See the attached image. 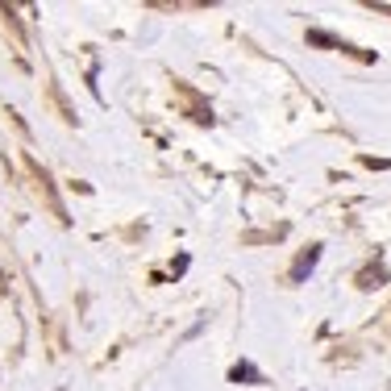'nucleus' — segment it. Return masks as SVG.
<instances>
[{"instance_id": "1", "label": "nucleus", "mask_w": 391, "mask_h": 391, "mask_svg": "<svg viewBox=\"0 0 391 391\" xmlns=\"http://www.w3.org/2000/svg\"><path fill=\"white\" fill-rule=\"evenodd\" d=\"M317 258H321V246H308V250H304V254L296 258V267H292V283H304V279L313 275Z\"/></svg>"}, {"instance_id": "3", "label": "nucleus", "mask_w": 391, "mask_h": 391, "mask_svg": "<svg viewBox=\"0 0 391 391\" xmlns=\"http://www.w3.org/2000/svg\"><path fill=\"white\" fill-rule=\"evenodd\" d=\"M383 283H388L383 271H363V288H383Z\"/></svg>"}, {"instance_id": "2", "label": "nucleus", "mask_w": 391, "mask_h": 391, "mask_svg": "<svg viewBox=\"0 0 391 391\" xmlns=\"http://www.w3.org/2000/svg\"><path fill=\"white\" fill-rule=\"evenodd\" d=\"M229 379H233V383H258V371H254L250 363H238V367L229 371Z\"/></svg>"}]
</instances>
